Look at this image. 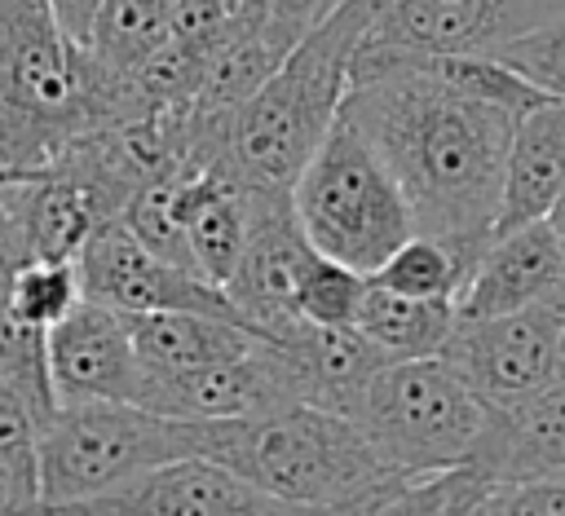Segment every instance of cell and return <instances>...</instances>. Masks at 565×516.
I'll return each instance as SVG.
<instances>
[{
	"mask_svg": "<svg viewBox=\"0 0 565 516\" xmlns=\"http://www.w3.org/2000/svg\"><path fill=\"white\" fill-rule=\"evenodd\" d=\"M128 326H132L141 370H190V366L243 357L260 344L256 326L221 313H199V309L128 313Z\"/></svg>",
	"mask_w": 565,
	"mask_h": 516,
	"instance_id": "cell-20",
	"label": "cell"
},
{
	"mask_svg": "<svg viewBox=\"0 0 565 516\" xmlns=\"http://www.w3.org/2000/svg\"><path fill=\"white\" fill-rule=\"evenodd\" d=\"M212 419H177L137 401H71L40 428V507L79 512L128 476L203 454Z\"/></svg>",
	"mask_w": 565,
	"mask_h": 516,
	"instance_id": "cell-5",
	"label": "cell"
},
{
	"mask_svg": "<svg viewBox=\"0 0 565 516\" xmlns=\"http://www.w3.org/2000/svg\"><path fill=\"white\" fill-rule=\"evenodd\" d=\"M79 282L88 300H102L119 313H150V309H199V313H221L238 318V304L230 291L194 269H181L163 256H154L128 225L124 216H110L93 229V238L75 256Z\"/></svg>",
	"mask_w": 565,
	"mask_h": 516,
	"instance_id": "cell-10",
	"label": "cell"
},
{
	"mask_svg": "<svg viewBox=\"0 0 565 516\" xmlns=\"http://www.w3.org/2000/svg\"><path fill=\"white\" fill-rule=\"evenodd\" d=\"M44 4H49L53 22H57L71 40H79V44L93 40V22H97V13H102V0H44Z\"/></svg>",
	"mask_w": 565,
	"mask_h": 516,
	"instance_id": "cell-30",
	"label": "cell"
},
{
	"mask_svg": "<svg viewBox=\"0 0 565 516\" xmlns=\"http://www.w3.org/2000/svg\"><path fill=\"white\" fill-rule=\"evenodd\" d=\"M335 4H344V0H269V13H274V22H278L291 40H300V35L313 31Z\"/></svg>",
	"mask_w": 565,
	"mask_h": 516,
	"instance_id": "cell-29",
	"label": "cell"
},
{
	"mask_svg": "<svg viewBox=\"0 0 565 516\" xmlns=\"http://www.w3.org/2000/svg\"><path fill=\"white\" fill-rule=\"evenodd\" d=\"M530 304L565 309V238L547 216L499 229L455 295L459 318H494Z\"/></svg>",
	"mask_w": 565,
	"mask_h": 516,
	"instance_id": "cell-14",
	"label": "cell"
},
{
	"mask_svg": "<svg viewBox=\"0 0 565 516\" xmlns=\"http://www.w3.org/2000/svg\"><path fill=\"white\" fill-rule=\"evenodd\" d=\"M313 251L318 247L305 238L291 194L252 190V234H247V247L225 282V291L238 304L247 326H256L265 335L282 322L300 318L296 291H300V278H305Z\"/></svg>",
	"mask_w": 565,
	"mask_h": 516,
	"instance_id": "cell-12",
	"label": "cell"
},
{
	"mask_svg": "<svg viewBox=\"0 0 565 516\" xmlns=\"http://www.w3.org/2000/svg\"><path fill=\"white\" fill-rule=\"evenodd\" d=\"M291 207L305 238L322 256L362 273H375L388 251L415 234V216L397 176L344 110L296 176Z\"/></svg>",
	"mask_w": 565,
	"mask_h": 516,
	"instance_id": "cell-6",
	"label": "cell"
},
{
	"mask_svg": "<svg viewBox=\"0 0 565 516\" xmlns=\"http://www.w3.org/2000/svg\"><path fill=\"white\" fill-rule=\"evenodd\" d=\"M481 512L508 516H565V476H534V481H494Z\"/></svg>",
	"mask_w": 565,
	"mask_h": 516,
	"instance_id": "cell-28",
	"label": "cell"
},
{
	"mask_svg": "<svg viewBox=\"0 0 565 516\" xmlns=\"http://www.w3.org/2000/svg\"><path fill=\"white\" fill-rule=\"evenodd\" d=\"M455 322H459L455 300L402 295V291H388V287H380L371 278H366V295H362L358 318H353V326L388 362H402V357H437L446 348Z\"/></svg>",
	"mask_w": 565,
	"mask_h": 516,
	"instance_id": "cell-21",
	"label": "cell"
},
{
	"mask_svg": "<svg viewBox=\"0 0 565 516\" xmlns=\"http://www.w3.org/2000/svg\"><path fill=\"white\" fill-rule=\"evenodd\" d=\"M547 221H552V229L565 238V190H561V198L552 203V212H547Z\"/></svg>",
	"mask_w": 565,
	"mask_h": 516,
	"instance_id": "cell-31",
	"label": "cell"
},
{
	"mask_svg": "<svg viewBox=\"0 0 565 516\" xmlns=\"http://www.w3.org/2000/svg\"><path fill=\"white\" fill-rule=\"evenodd\" d=\"M49 370L57 406L137 401L141 357L132 344L128 313L84 295L62 322L49 326Z\"/></svg>",
	"mask_w": 565,
	"mask_h": 516,
	"instance_id": "cell-13",
	"label": "cell"
},
{
	"mask_svg": "<svg viewBox=\"0 0 565 516\" xmlns=\"http://www.w3.org/2000/svg\"><path fill=\"white\" fill-rule=\"evenodd\" d=\"M79 512H141V516H238V512H287L278 498L256 490L234 467L185 454L128 476L124 485L88 498Z\"/></svg>",
	"mask_w": 565,
	"mask_h": 516,
	"instance_id": "cell-15",
	"label": "cell"
},
{
	"mask_svg": "<svg viewBox=\"0 0 565 516\" xmlns=\"http://www.w3.org/2000/svg\"><path fill=\"white\" fill-rule=\"evenodd\" d=\"M0 512H40V419L0 375Z\"/></svg>",
	"mask_w": 565,
	"mask_h": 516,
	"instance_id": "cell-22",
	"label": "cell"
},
{
	"mask_svg": "<svg viewBox=\"0 0 565 516\" xmlns=\"http://www.w3.org/2000/svg\"><path fill=\"white\" fill-rule=\"evenodd\" d=\"M397 176L415 229L477 265L494 238L503 159L521 115L446 84L419 53L353 49L340 106Z\"/></svg>",
	"mask_w": 565,
	"mask_h": 516,
	"instance_id": "cell-1",
	"label": "cell"
},
{
	"mask_svg": "<svg viewBox=\"0 0 565 516\" xmlns=\"http://www.w3.org/2000/svg\"><path fill=\"white\" fill-rule=\"evenodd\" d=\"M146 119L128 71L71 40L44 0H0V176L49 168L75 137Z\"/></svg>",
	"mask_w": 565,
	"mask_h": 516,
	"instance_id": "cell-3",
	"label": "cell"
},
{
	"mask_svg": "<svg viewBox=\"0 0 565 516\" xmlns=\"http://www.w3.org/2000/svg\"><path fill=\"white\" fill-rule=\"evenodd\" d=\"M172 207L199 273L225 287L252 234V190L216 168H190L172 181Z\"/></svg>",
	"mask_w": 565,
	"mask_h": 516,
	"instance_id": "cell-18",
	"label": "cell"
},
{
	"mask_svg": "<svg viewBox=\"0 0 565 516\" xmlns=\"http://www.w3.org/2000/svg\"><path fill=\"white\" fill-rule=\"evenodd\" d=\"M168 26H172V0H102L88 49L106 66L132 71L168 40Z\"/></svg>",
	"mask_w": 565,
	"mask_h": 516,
	"instance_id": "cell-24",
	"label": "cell"
},
{
	"mask_svg": "<svg viewBox=\"0 0 565 516\" xmlns=\"http://www.w3.org/2000/svg\"><path fill=\"white\" fill-rule=\"evenodd\" d=\"M362 295H366V273H362V269L313 251V260H309V269H305V278H300V291H296V309H300V318H309V322L353 326Z\"/></svg>",
	"mask_w": 565,
	"mask_h": 516,
	"instance_id": "cell-25",
	"label": "cell"
},
{
	"mask_svg": "<svg viewBox=\"0 0 565 516\" xmlns=\"http://www.w3.org/2000/svg\"><path fill=\"white\" fill-rule=\"evenodd\" d=\"M468 269H472V265H468L455 247H446L441 238L415 229V234H406V238L388 251V260H384L375 273H366V278L380 282V287H388V291H402V295L455 300L459 287H463V278H468Z\"/></svg>",
	"mask_w": 565,
	"mask_h": 516,
	"instance_id": "cell-23",
	"label": "cell"
},
{
	"mask_svg": "<svg viewBox=\"0 0 565 516\" xmlns=\"http://www.w3.org/2000/svg\"><path fill=\"white\" fill-rule=\"evenodd\" d=\"M137 406L177 419H256L300 406V393L278 348L260 335L252 353L230 362H207L190 370H141Z\"/></svg>",
	"mask_w": 565,
	"mask_h": 516,
	"instance_id": "cell-11",
	"label": "cell"
},
{
	"mask_svg": "<svg viewBox=\"0 0 565 516\" xmlns=\"http://www.w3.org/2000/svg\"><path fill=\"white\" fill-rule=\"evenodd\" d=\"M366 49L393 53H494L503 40L565 13L556 0H353Z\"/></svg>",
	"mask_w": 565,
	"mask_h": 516,
	"instance_id": "cell-9",
	"label": "cell"
},
{
	"mask_svg": "<svg viewBox=\"0 0 565 516\" xmlns=\"http://www.w3.org/2000/svg\"><path fill=\"white\" fill-rule=\"evenodd\" d=\"M362 22L353 0L335 4L230 115H185L190 168H216L247 190L291 194L344 106Z\"/></svg>",
	"mask_w": 565,
	"mask_h": 516,
	"instance_id": "cell-2",
	"label": "cell"
},
{
	"mask_svg": "<svg viewBox=\"0 0 565 516\" xmlns=\"http://www.w3.org/2000/svg\"><path fill=\"white\" fill-rule=\"evenodd\" d=\"M556 4H561V9H565V0H556Z\"/></svg>",
	"mask_w": 565,
	"mask_h": 516,
	"instance_id": "cell-32",
	"label": "cell"
},
{
	"mask_svg": "<svg viewBox=\"0 0 565 516\" xmlns=\"http://www.w3.org/2000/svg\"><path fill=\"white\" fill-rule=\"evenodd\" d=\"M561 318L565 309L556 304H530L494 318H459L441 357L486 397V406H512L565 379Z\"/></svg>",
	"mask_w": 565,
	"mask_h": 516,
	"instance_id": "cell-8",
	"label": "cell"
},
{
	"mask_svg": "<svg viewBox=\"0 0 565 516\" xmlns=\"http://www.w3.org/2000/svg\"><path fill=\"white\" fill-rule=\"evenodd\" d=\"M494 57H503L508 66H516L534 88H543L547 97L565 101V13L503 40L494 49Z\"/></svg>",
	"mask_w": 565,
	"mask_h": 516,
	"instance_id": "cell-26",
	"label": "cell"
},
{
	"mask_svg": "<svg viewBox=\"0 0 565 516\" xmlns=\"http://www.w3.org/2000/svg\"><path fill=\"white\" fill-rule=\"evenodd\" d=\"M265 340L287 362L300 406H322L340 415H358L371 375L388 362L358 326H327L309 318H291L265 331Z\"/></svg>",
	"mask_w": 565,
	"mask_h": 516,
	"instance_id": "cell-16",
	"label": "cell"
},
{
	"mask_svg": "<svg viewBox=\"0 0 565 516\" xmlns=\"http://www.w3.org/2000/svg\"><path fill=\"white\" fill-rule=\"evenodd\" d=\"M468 463L494 481L565 476V379L525 401L490 406Z\"/></svg>",
	"mask_w": 565,
	"mask_h": 516,
	"instance_id": "cell-17",
	"label": "cell"
},
{
	"mask_svg": "<svg viewBox=\"0 0 565 516\" xmlns=\"http://www.w3.org/2000/svg\"><path fill=\"white\" fill-rule=\"evenodd\" d=\"M565 190V101H543L525 110L512 128L503 159V198L499 229H516L525 221H543Z\"/></svg>",
	"mask_w": 565,
	"mask_h": 516,
	"instance_id": "cell-19",
	"label": "cell"
},
{
	"mask_svg": "<svg viewBox=\"0 0 565 516\" xmlns=\"http://www.w3.org/2000/svg\"><path fill=\"white\" fill-rule=\"evenodd\" d=\"M243 0H172V26L168 35L194 49H216V40L230 31V22L238 18Z\"/></svg>",
	"mask_w": 565,
	"mask_h": 516,
	"instance_id": "cell-27",
	"label": "cell"
},
{
	"mask_svg": "<svg viewBox=\"0 0 565 516\" xmlns=\"http://www.w3.org/2000/svg\"><path fill=\"white\" fill-rule=\"evenodd\" d=\"M203 454L247 476L287 512H388L411 481V472L375 450L353 415L322 406L212 419Z\"/></svg>",
	"mask_w": 565,
	"mask_h": 516,
	"instance_id": "cell-4",
	"label": "cell"
},
{
	"mask_svg": "<svg viewBox=\"0 0 565 516\" xmlns=\"http://www.w3.org/2000/svg\"><path fill=\"white\" fill-rule=\"evenodd\" d=\"M486 410V397L437 353L384 362L371 375L353 419L393 467L424 476L472 454Z\"/></svg>",
	"mask_w": 565,
	"mask_h": 516,
	"instance_id": "cell-7",
	"label": "cell"
}]
</instances>
